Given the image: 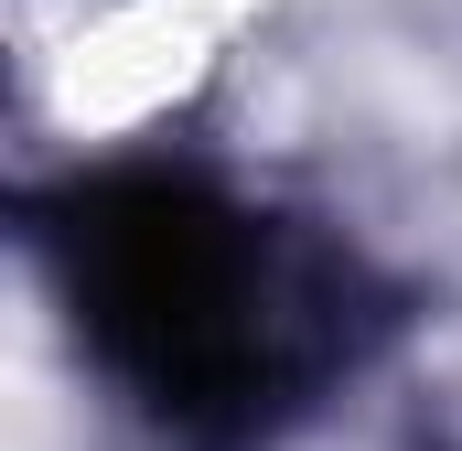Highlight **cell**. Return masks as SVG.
I'll return each mask as SVG.
<instances>
[{
  "label": "cell",
  "mask_w": 462,
  "mask_h": 451,
  "mask_svg": "<svg viewBox=\"0 0 462 451\" xmlns=\"http://www.w3.org/2000/svg\"><path fill=\"white\" fill-rule=\"evenodd\" d=\"M87 312L151 376L162 409H258V387H280L312 344V312L269 280L258 236L172 183L97 205Z\"/></svg>",
  "instance_id": "obj_1"
}]
</instances>
